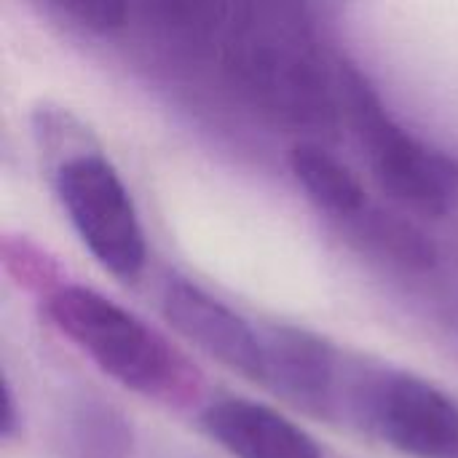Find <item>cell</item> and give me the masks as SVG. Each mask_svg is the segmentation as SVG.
Returning a JSON list of instances; mask_svg holds the SVG:
<instances>
[{
	"label": "cell",
	"instance_id": "277c9868",
	"mask_svg": "<svg viewBox=\"0 0 458 458\" xmlns=\"http://www.w3.org/2000/svg\"><path fill=\"white\" fill-rule=\"evenodd\" d=\"M54 188L91 258L123 282L137 279L148 258L145 231L113 164L99 153H78L56 166Z\"/></svg>",
	"mask_w": 458,
	"mask_h": 458
},
{
	"label": "cell",
	"instance_id": "8992f818",
	"mask_svg": "<svg viewBox=\"0 0 458 458\" xmlns=\"http://www.w3.org/2000/svg\"><path fill=\"white\" fill-rule=\"evenodd\" d=\"M161 309L172 330H177L188 344L223 362L225 368L242 373L244 378L263 384V335L225 303L185 279H169Z\"/></svg>",
	"mask_w": 458,
	"mask_h": 458
},
{
	"label": "cell",
	"instance_id": "6da1fadb",
	"mask_svg": "<svg viewBox=\"0 0 458 458\" xmlns=\"http://www.w3.org/2000/svg\"><path fill=\"white\" fill-rule=\"evenodd\" d=\"M46 317L121 386L169 405L196 400L199 370L164 335L102 293L59 284L46 295Z\"/></svg>",
	"mask_w": 458,
	"mask_h": 458
},
{
	"label": "cell",
	"instance_id": "7a4b0ae2",
	"mask_svg": "<svg viewBox=\"0 0 458 458\" xmlns=\"http://www.w3.org/2000/svg\"><path fill=\"white\" fill-rule=\"evenodd\" d=\"M268 8H225L228 64L276 115L319 126L330 121L333 97L309 40Z\"/></svg>",
	"mask_w": 458,
	"mask_h": 458
},
{
	"label": "cell",
	"instance_id": "3957f363",
	"mask_svg": "<svg viewBox=\"0 0 458 458\" xmlns=\"http://www.w3.org/2000/svg\"><path fill=\"white\" fill-rule=\"evenodd\" d=\"M338 89L381 188L413 209L448 212L458 199L456 158L429 148L400 126L357 70L344 67Z\"/></svg>",
	"mask_w": 458,
	"mask_h": 458
},
{
	"label": "cell",
	"instance_id": "8fae6325",
	"mask_svg": "<svg viewBox=\"0 0 458 458\" xmlns=\"http://www.w3.org/2000/svg\"><path fill=\"white\" fill-rule=\"evenodd\" d=\"M48 8L91 32H113L129 21V5L115 0H54Z\"/></svg>",
	"mask_w": 458,
	"mask_h": 458
},
{
	"label": "cell",
	"instance_id": "7c38bea8",
	"mask_svg": "<svg viewBox=\"0 0 458 458\" xmlns=\"http://www.w3.org/2000/svg\"><path fill=\"white\" fill-rule=\"evenodd\" d=\"M19 432V413H16V397L11 384H3V416H0V435L3 440H11Z\"/></svg>",
	"mask_w": 458,
	"mask_h": 458
},
{
	"label": "cell",
	"instance_id": "30bf717a",
	"mask_svg": "<svg viewBox=\"0 0 458 458\" xmlns=\"http://www.w3.org/2000/svg\"><path fill=\"white\" fill-rule=\"evenodd\" d=\"M75 440L83 458H123L129 451V432L110 411L86 413L78 421Z\"/></svg>",
	"mask_w": 458,
	"mask_h": 458
},
{
	"label": "cell",
	"instance_id": "9c48e42d",
	"mask_svg": "<svg viewBox=\"0 0 458 458\" xmlns=\"http://www.w3.org/2000/svg\"><path fill=\"white\" fill-rule=\"evenodd\" d=\"M290 169L306 196L335 217H354L365 209V188L357 174L317 142H298L290 150Z\"/></svg>",
	"mask_w": 458,
	"mask_h": 458
},
{
	"label": "cell",
	"instance_id": "5b68a950",
	"mask_svg": "<svg viewBox=\"0 0 458 458\" xmlns=\"http://www.w3.org/2000/svg\"><path fill=\"white\" fill-rule=\"evenodd\" d=\"M354 411L403 456L458 458V403L413 373L376 370L357 384Z\"/></svg>",
	"mask_w": 458,
	"mask_h": 458
},
{
	"label": "cell",
	"instance_id": "52a82bcc",
	"mask_svg": "<svg viewBox=\"0 0 458 458\" xmlns=\"http://www.w3.org/2000/svg\"><path fill=\"white\" fill-rule=\"evenodd\" d=\"M201 427L233 458H322L309 432L255 400H217L201 413Z\"/></svg>",
	"mask_w": 458,
	"mask_h": 458
},
{
	"label": "cell",
	"instance_id": "ba28073f",
	"mask_svg": "<svg viewBox=\"0 0 458 458\" xmlns=\"http://www.w3.org/2000/svg\"><path fill=\"white\" fill-rule=\"evenodd\" d=\"M263 384L306 411L327 413L335 403V352L298 327H266Z\"/></svg>",
	"mask_w": 458,
	"mask_h": 458
}]
</instances>
